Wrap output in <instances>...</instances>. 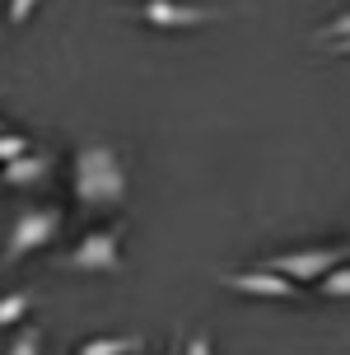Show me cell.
Returning a JSON list of instances; mask_svg holds the SVG:
<instances>
[{
	"instance_id": "1",
	"label": "cell",
	"mask_w": 350,
	"mask_h": 355,
	"mask_svg": "<svg viewBox=\"0 0 350 355\" xmlns=\"http://www.w3.org/2000/svg\"><path fill=\"white\" fill-rule=\"evenodd\" d=\"M70 192L80 211H112L126 201V168L122 155L107 141H85L70 159Z\"/></svg>"
},
{
	"instance_id": "2",
	"label": "cell",
	"mask_w": 350,
	"mask_h": 355,
	"mask_svg": "<svg viewBox=\"0 0 350 355\" xmlns=\"http://www.w3.org/2000/svg\"><path fill=\"white\" fill-rule=\"evenodd\" d=\"M61 211L56 206H33V211H19L15 225H10V234H5V257H0V266H15L24 262V257H33V252L52 248L56 234H61Z\"/></svg>"
},
{
	"instance_id": "3",
	"label": "cell",
	"mask_w": 350,
	"mask_h": 355,
	"mask_svg": "<svg viewBox=\"0 0 350 355\" xmlns=\"http://www.w3.org/2000/svg\"><path fill=\"white\" fill-rule=\"evenodd\" d=\"M66 271H89V276H103V271H117L122 266V225L112 230H89L75 248L61 257Z\"/></svg>"
},
{
	"instance_id": "4",
	"label": "cell",
	"mask_w": 350,
	"mask_h": 355,
	"mask_svg": "<svg viewBox=\"0 0 350 355\" xmlns=\"http://www.w3.org/2000/svg\"><path fill=\"white\" fill-rule=\"evenodd\" d=\"M341 262H346V248H299V252H271V257H262L266 271H276V276H285V281H295V285L322 281Z\"/></svg>"
},
{
	"instance_id": "5",
	"label": "cell",
	"mask_w": 350,
	"mask_h": 355,
	"mask_svg": "<svg viewBox=\"0 0 350 355\" xmlns=\"http://www.w3.org/2000/svg\"><path fill=\"white\" fill-rule=\"evenodd\" d=\"M229 10H220V5H182V0H145L136 10L140 24H150V28H168V33H177V28H206V24H215V19H225Z\"/></svg>"
},
{
	"instance_id": "6",
	"label": "cell",
	"mask_w": 350,
	"mask_h": 355,
	"mask_svg": "<svg viewBox=\"0 0 350 355\" xmlns=\"http://www.w3.org/2000/svg\"><path fill=\"white\" fill-rule=\"evenodd\" d=\"M220 285L234 290V295H247V300H295V295H299L295 281H285V276H276V271H266L262 262L220 276Z\"/></svg>"
},
{
	"instance_id": "7",
	"label": "cell",
	"mask_w": 350,
	"mask_h": 355,
	"mask_svg": "<svg viewBox=\"0 0 350 355\" xmlns=\"http://www.w3.org/2000/svg\"><path fill=\"white\" fill-rule=\"evenodd\" d=\"M52 173V155H42V150H28L24 159L5 164L0 168V178L10 182V187H28V182H42V178Z\"/></svg>"
},
{
	"instance_id": "8",
	"label": "cell",
	"mask_w": 350,
	"mask_h": 355,
	"mask_svg": "<svg viewBox=\"0 0 350 355\" xmlns=\"http://www.w3.org/2000/svg\"><path fill=\"white\" fill-rule=\"evenodd\" d=\"M28 309H37V290H10L0 295V327H19L28 318Z\"/></svg>"
},
{
	"instance_id": "9",
	"label": "cell",
	"mask_w": 350,
	"mask_h": 355,
	"mask_svg": "<svg viewBox=\"0 0 350 355\" xmlns=\"http://www.w3.org/2000/svg\"><path fill=\"white\" fill-rule=\"evenodd\" d=\"M136 351H140V337H94L75 355H136Z\"/></svg>"
},
{
	"instance_id": "10",
	"label": "cell",
	"mask_w": 350,
	"mask_h": 355,
	"mask_svg": "<svg viewBox=\"0 0 350 355\" xmlns=\"http://www.w3.org/2000/svg\"><path fill=\"white\" fill-rule=\"evenodd\" d=\"M341 37H350V10H346V15H336V19H327V24H317L313 33H308V42L332 47V42H341Z\"/></svg>"
},
{
	"instance_id": "11",
	"label": "cell",
	"mask_w": 350,
	"mask_h": 355,
	"mask_svg": "<svg viewBox=\"0 0 350 355\" xmlns=\"http://www.w3.org/2000/svg\"><path fill=\"white\" fill-rule=\"evenodd\" d=\"M5 355H42V327H33V322H19L15 341H10V351Z\"/></svg>"
},
{
	"instance_id": "12",
	"label": "cell",
	"mask_w": 350,
	"mask_h": 355,
	"mask_svg": "<svg viewBox=\"0 0 350 355\" xmlns=\"http://www.w3.org/2000/svg\"><path fill=\"white\" fill-rule=\"evenodd\" d=\"M33 145H28V136H19V131H0V168L5 164H15V159H24Z\"/></svg>"
},
{
	"instance_id": "13",
	"label": "cell",
	"mask_w": 350,
	"mask_h": 355,
	"mask_svg": "<svg viewBox=\"0 0 350 355\" xmlns=\"http://www.w3.org/2000/svg\"><path fill=\"white\" fill-rule=\"evenodd\" d=\"M322 290L332 295V300H350V262H341L336 271L322 276Z\"/></svg>"
},
{
	"instance_id": "14",
	"label": "cell",
	"mask_w": 350,
	"mask_h": 355,
	"mask_svg": "<svg viewBox=\"0 0 350 355\" xmlns=\"http://www.w3.org/2000/svg\"><path fill=\"white\" fill-rule=\"evenodd\" d=\"M42 5V0H10V10H5V19H10V28H24L28 19H33V10Z\"/></svg>"
},
{
	"instance_id": "15",
	"label": "cell",
	"mask_w": 350,
	"mask_h": 355,
	"mask_svg": "<svg viewBox=\"0 0 350 355\" xmlns=\"http://www.w3.org/2000/svg\"><path fill=\"white\" fill-rule=\"evenodd\" d=\"M187 355H215V351H210V337H206V332H196V337L187 341Z\"/></svg>"
},
{
	"instance_id": "16",
	"label": "cell",
	"mask_w": 350,
	"mask_h": 355,
	"mask_svg": "<svg viewBox=\"0 0 350 355\" xmlns=\"http://www.w3.org/2000/svg\"><path fill=\"white\" fill-rule=\"evenodd\" d=\"M327 52H332V56H346V61H350V37H341V42H332Z\"/></svg>"
},
{
	"instance_id": "17",
	"label": "cell",
	"mask_w": 350,
	"mask_h": 355,
	"mask_svg": "<svg viewBox=\"0 0 350 355\" xmlns=\"http://www.w3.org/2000/svg\"><path fill=\"white\" fill-rule=\"evenodd\" d=\"M164 355H182V351H177V341H173V346H168V351H164Z\"/></svg>"
},
{
	"instance_id": "18",
	"label": "cell",
	"mask_w": 350,
	"mask_h": 355,
	"mask_svg": "<svg viewBox=\"0 0 350 355\" xmlns=\"http://www.w3.org/2000/svg\"><path fill=\"white\" fill-rule=\"evenodd\" d=\"M346 257H350V239H346Z\"/></svg>"
},
{
	"instance_id": "19",
	"label": "cell",
	"mask_w": 350,
	"mask_h": 355,
	"mask_svg": "<svg viewBox=\"0 0 350 355\" xmlns=\"http://www.w3.org/2000/svg\"><path fill=\"white\" fill-rule=\"evenodd\" d=\"M0 131H5V122H0Z\"/></svg>"
}]
</instances>
